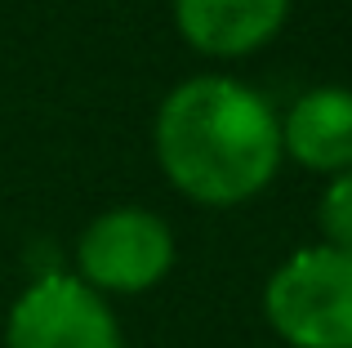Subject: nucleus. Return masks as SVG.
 I'll return each mask as SVG.
<instances>
[{
  "instance_id": "obj_4",
  "label": "nucleus",
  "mask_w": 352,
  "mask_h": 348,
  "mask_svg": "<svg viewBox=\"0 0 352 348\" xmlns=\"http://www.w3.org/2000/svg\"><path fill=\"white\" fill-rule=\"evenodd\" d=\"M9 348H120L112 308L80 277H45L9 313Z\"/></svg>"
},
{
  "instance_id": "obj_5",
  "label": "nucleus",
  "mask_w": 352,
  "mask_h": 348,
  "mask_svg": "<svg viewBox=\"0 0 352 348\" xmlns=\"http://www.w3.org/2000/svg\"><path fill=\"white\" fill-rule=\"evenodd\" d=\"M290 0H174L179 32L206 54H250L281 27Z\"/></svg>"
},
{
  "instance_id": "obj_1",
  "label": "nucleus",
  "mask_w": 352,
  "mask_h": 348,
  "mask_svg": "<svg viewBox=\"0 0 352 348\" xmlns=\"http://www.w3.org/2000/svg\"><path fill=\"white\" fill-rule=\"evenodd\" d=\"M156 152L192 201L236 206L276 174L281 130L254 89L223 76H197L165 98Z\"/></svg>"
},
{
  "instance_id": "obj_6",
  "label": "nucleus",
  "mask_w": 352,
  "mask_h": 348,
  "mask_svg": "<svg viewBox=\"0 0 352 348\" xmlns=\"http://www.w3.org/2000/svg\"><path fill=\"white\" fill-rule=\"evenodd\" d=\"M281 148L312 170H352V94L317 89L299 98L285 116Z\"/></svg>"
},
{
  "instance_id": "obj_3",
  "label": "nucleus",
  "mask_w": 352,
  "mask_h": 348,
  "mask_svg": "<svg viewBox=\"0 0 352 348\" xmlns=\"http://www.w3.org/2000/svg\"><path fill=\"white\" fill-rule=\"evenodd\" d=\"M80 277L89 290H147L170 272L174 237L147 210H112L80 237Z\"/></svg>"
},
{
  "instance_id": "obj_7",
  "label": "nucleus",
  "mask_w": 352,
  "mask_h": 348,
  "mask_svg": "<svg viewBox=\"0 0 352 348\" xmlns=\"http://www.w3.org/2000/svg\"><path fill=\"white\" fill-rule=\"evenodd\" d=\"M321 232L335 250H352V170H344L321 197Z\"/></svg>"
},
{
  "instance_id": "obj_2",
  "label": "nucleus",
  "mask_w": 352,
  "mask_h": 348,
  "mask_svg": "<svg viewBox=\"0 0 352 348\" xmlns=\"http://www.w3.org/2000/svg\"><path fill=\"white\" fill-rule=\"evenodd\" d=\"M263 308L294 348H352V250H299L267 281Z\"/></svg>"
}]
</instances>
